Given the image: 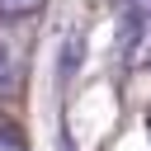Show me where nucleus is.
I'll return each mask as SVG.
<instances>
[{
	"mask_svg": "<svg viewBox=\"0 0 151 151\" xmlns=\"http://www.w3.org/2000/svg\"><path fill=\"white\" fill-rule=\"evenodd\" d=\"M118 42L132 71L151 61V0H118Z\"/></svg>",
	"mask_w": 151,
	"mask_h": 151,
	"instance_id": "obj_1",
	"label": "nucleus"
},
{
	"mask_svg": "<svg viewBox=\"0 0 151 151\" xmlns=\"http://www.w3.org/2000/svg\"><path fill=\"white\" fill-rule=\"evenodd\" d=\"M0 151H28V146H24V137H19V132L0 127Z\"/></svg>",
	"mask_w": 151,
	"mask_h": 151,
	"instance_id": "obj_4",
	"label": "nucleus"
},
{
	"mask_svg": "<svg viewBox=\"0 0 151 151\" xmlns=\"http://www.w3.org/2000/svg\"><path fill=\"white\" fill-rule=\"evenodd\" d=\"M47 0H0V14L5 19H28V14H38Z\"/></svg>",
	"mask_w": 151,
	"mask_h": 151,
	"instance_id": "obj_3",
	"label": "nucleus"
},
{
	"mask_svg": "<svg viewBox=\"0 0 151 151\" xmlns=\"http://www.w3.org/2000/svg\"><path fill=\"white\" fill-rule=\"evenodd\" d=\"M28 71V38L24 33H0V99L19 94Z\"/></svg>",
	"mask_w": 151,
	"mask_h": 151,
	"instance_id": "obj_2",
	"label": "nucleus"
}]
</instances>
